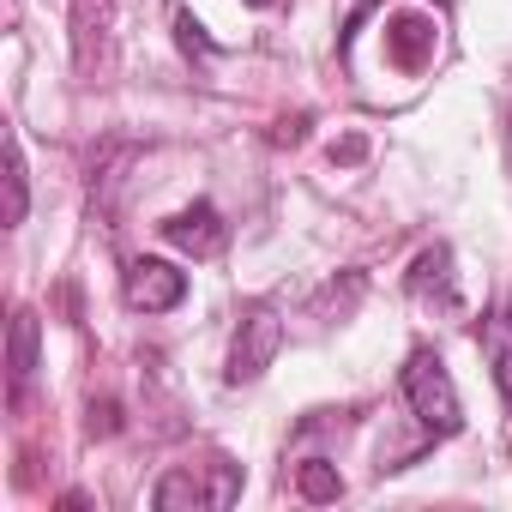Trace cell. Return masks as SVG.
Returning a JSON list of instances; mask_svg holds the SVG:
<instances>
[{
    "label": "cell",
    "instance_id": "obj_1",
    "mask_svg": "<svg viewBox=\"0 0 512 512\" xmlns=\"http://www.w3.org/2000/svg\"><path fill=\"white\" fill-rule=\"evenodd\" d=\"M398 386H404V404L416 410V422H422L434 440H452V434L464 428V404H458V386H452V374H446L440 350L416 344V350L404 356Z\"/></svg>",
    "mask_w": 512,
    "mask_h": 512
},
{
    "label": "cell",
    "instance_id": "obj_2",
    "mask_svg": "<svg viewBox=\"0 0 512 512\" xmlns=\"http://www.w3.org/2000/svg\"><path fill=\"white\" fill-rule=\"evenodd\" d=\"M284 350V320L272 308H247L241 326H235V344H229V362H223V380L229 386H247L272 368V356Z\"/></svg>",
    "mask_w": 512,
    "mask_h": 512
},
{
    "label": "cell",
    "instance_id": "obj_3",
    "mask_svg": "<svg viewBox=\"0 0 512 512\" xmlns=\"http://www.w3.org/2000/svg\"><path fill=\"white\" fill-rule=\"evenodd\" d=\"M404 284H410L416 302H428V308H440V314H458V308H464V296H458V272H452V247H446V241H434V247L416 253Z\"/></svg>",
    "mask_w": 512,
    "mask_h": 512
},
{
    "label": "cell",
    "instance_id": "obj_4",
    "mask_svg": "<svg viewBox=\"0 0 512 512\" xmlns=\"http://www.w3.org/2000/svg\"><path fill=\"white\" fill-rule=\"evenodd\" d=\"M121 290H127V308H139V314H169V308H181V296H187V272H175L169 260H133Z\"/></svg>",
    "mask_w": 512,
    "mask_h": 512
},
{
    "label": "cell",
    "instance_id": "obj_5",
    "mask_svg": "<svg viewBox=\"0 0 512 512\" xmlns=\"http://www.w3.org/2000/svg\"><path fill=\"white\" fill-rule=\"evenodd\" d=\"M163 241L169 247H181V253H193V260H211V253H223V241H229V229H223V217H217V205H187V211H175L169 223H163Z\"/></svg>",
    "mask_w": 512,
    "mask_h": 512
},
{
    "label": "cell",
    "instance_id": "obj_6",
    "mask_svg": "<svg viewBox=\"0 0 512 512\" xmlns=\"http://www.w3.org/2000/svg\"><path fill=\"white\" fill-rule=\"evenodd\" d=\"M482 356L494 368V386H500V404L512 410V296L482 320Z\"/></svg>",
    "mask_w": 512,
    "mask_h": 512
},
{
    "label": "cell",
    "instance_id": "obj_7",
    "mask_svg": "<svg viewBox=\"0 0 512 512\" xmlns=\"http://www.w3.org/2000/svg\"><path fill=\"white\" fill-rule=\"evenodd\" d=\"M392 61L404 67V73H416L428 55H434V19H422V13H404V19H392Z\"/></svg>",
    "mask_w": 512,
    "mask_h": 512
},
{
    "label": "cell",
    "instance_id": "obj_8",
    "mask_svg": "<svg viewBox=\"0 0 512 512\" xmlns=\"http://www.w3.org/2000/svg\"><path fill=\"white\" fill-rule=\"evenodd\" d=\"M31 380H37V314L19 308L13 314V404L31 392Z\"/></svg>",
    "mask_w": 512,
    "mask_h": 512
},
{
    "label": "cell",
    "instance_id": "obj_9",
    "mask_svg": "<svg viewBox=\"0 0 512 512\" xmlns=\"http://www.w3.org/2000/svg\"><path fill=\"white\" fill-rule=\"evenodd\" d=\"M151 506H157V512H175V506H217V488H205L193 470H169V476L157 482Z\"/></svg>",
    "mask_w": 512,
    "mask_h": 512
},
{
    "label": "cell",
    "instance_id": "obj_10",
    "mask_svg": "<svg viewBox=\"0 0 512 512\" xmlns=\"http://www.w3.org/2000/svg\"><path fill=\"white\" fill-rule=\"evenodd\" d=\"M296 488H302V500H338V494H344V476H338V464L308 458V464L296 470Z\"/></svg>",
    "mask_w": 512,
    "mask_h": 512
},
{
    "label": "cell",
    "instance_id": "obj_11",
    "mask_svg": "<svg viewBox=\"0 0 512 512\" xmlns=\"http://www.w3.org/2000/svg\"><path fill=\"white\" fill-rule=\"evenodd\" d=\"M7 223H25V157H19V139L7 145Z\"/></svg>",
    "mask_w": 512,
    "mask_h": 512
},
{
    "label": "cell",
    "instance_id": "obj_12",
    "mask_svg": "<svg viewBox=\"0 0 512 512\" xmlns=\"http://www.w3.org/2000/svg\"><path fill=\"white\" fill-rule=\"evenodd\" d=\"M175 31H181V49H211V43L199 37V25H193V13H175Z\"/></svg>",
    "mask_w": 512,
    "mask_h": 512
},
{
    "label": "cell",
    "instance_id": "obj_13",
    "mask_svg": "<svg viewBox=\"0 0 512 512\" xmlns=\"http://www.w3.org/2000/svg\"><path fill=\"white\" fill-rule=\"evenodd\" d=\"M247 7H272V0H247Z\"/></svg>",
    "mask_w": 512,
    "mask_h": 512
}]
</instances>
